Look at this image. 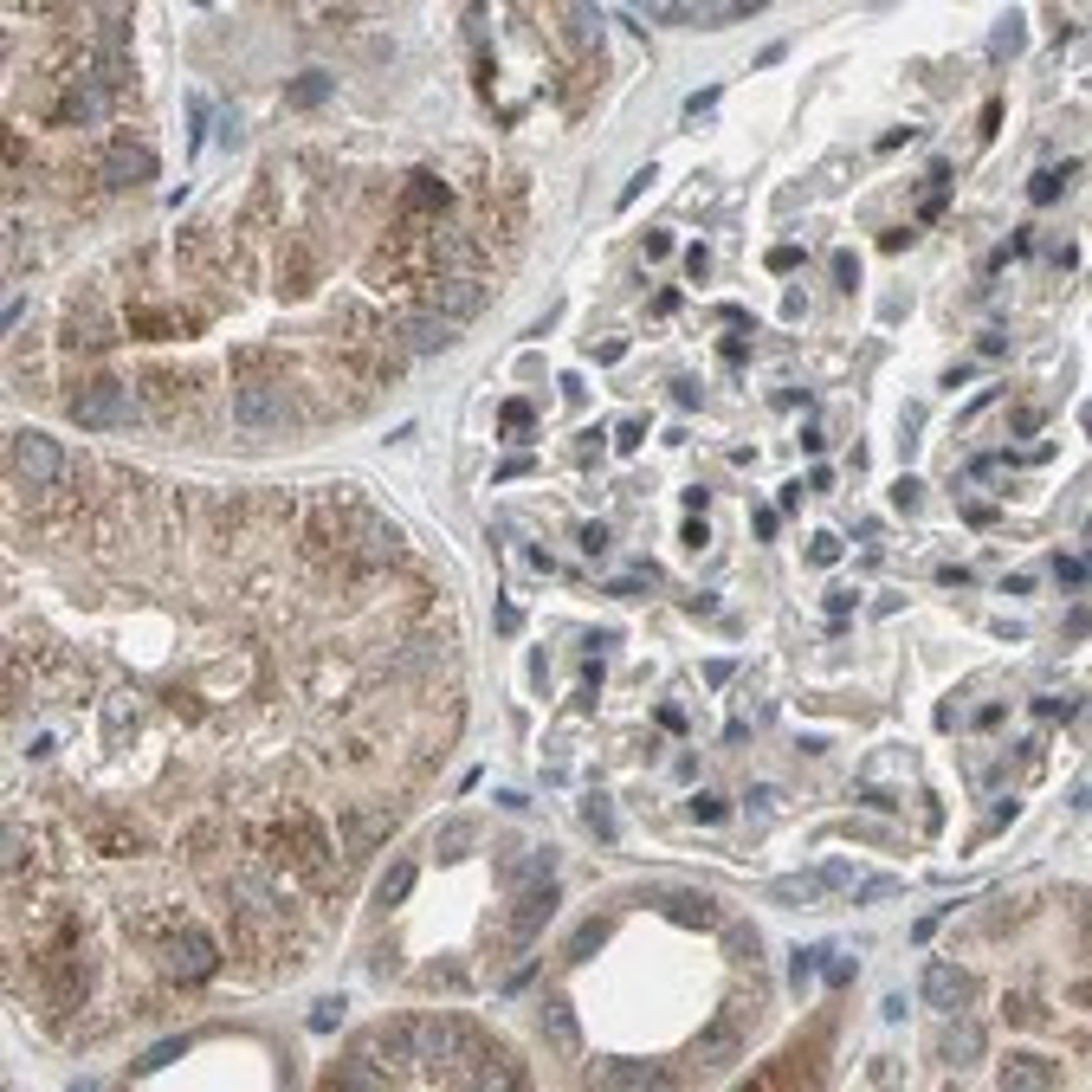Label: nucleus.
Returning a JSON list of instances; mask_svg holds the SVG:
<instances>
[{"mask_svg":"<svg viewBox=\"0 0 1092 1092\" xmlns=\"http://www.w3.org/2000/svg\"><path fill=\"white\" fill-rule=\"evenodd\" d=\"M466 1047H472V1028L459 1015H421L414 1028H407V1054H414L421 1067H459Z\"/></svg>","mask_w":1092,"mask_h":1092,"instance_id":"nucleus-1","label":"nucleus"},{"mask_svg":"<svg viewBox=\"0 0 1092 1092\" xmlns=\"http://www.w3.org/2000/svg\"><path fill=\"white\" fill-rule=\"evenodd\" d=\"M71 421L78 427H129L136 421V395H123L117 381H97V388H85L71 401Z\"/></svg>","mask_w":1092,"mask_h":1092,"instance_id":"nucleus-2","label":"nucleus"},{"mask_svg":"<svg viewBox=\"0 0 1092 1092\" xmlns=\"http://www.w3.org/2000/svg\"><path fill=\"white\" fill-rule=\"evenodd\" d=\"M343 517H349V537H356L363 563H395V556L407 550L401 530L388 524V517H375V511H363V504H343Z\"/></svg>","mask_w":1092,"mask_h":1092,"instance_id":"nucleus-3","label":"nucleus"},{"mask_svg":"<svg viewBox=\"0 0 1092 1092\" xmlns=\"http://www.w3.org/2000/svg\"><path fill=\"white\" fill-rule=\"evenodd\" d=\"M233 421L246 433H279V427H291V401L279 388H239L233 395Z\"/></svg>","mask_w":1092,"mask_h":1092,"instance_id":"nucleus-4","label":"nucleus"},{"mask_svg":"<svg viewBox=\"0 0 1092 1092\" xmlns=\"http://www.w3.org/2000/svg\"><path fill=\"white\" fill-rule=\"evenodd\" d=\"M136 181H155V149H143L136 136H117L104 149V188H136Z\"/></svg>","mask_w":1092,"mask_h":1092,"instance_id":"nucleus-5","label":"nucleus"},{"mask_svg":"<svg viewBox=\"0 0 1092 1092\" xmlns=\"http://www.w3.org/2000/svg\"><path fill=\"white\" fill-rule=\"evenodd\" d=\"M13 472L26 479V485H52L59 479V440L52 433H13Z\"/></svg>","mask_w":1092,"mask_h":1092,"instance_id":"nucleus-6","label":"nucleus"},{"mask_svg":"<svg viewBox=\"0 0 1092 1092\" xmlns=\"http://www.w3.org/2000/svg\"><path fill=\"white\" fill-rule=\"evenodd\" d=\"M918 996L938 1008V1015H957V1008L970 1002V976L963 963H924V982H918Z\"/></svg>","mask_w":1092,"mask_h":1092,"instance_id":"nucleus-7","label":"nucleus"},{"mask_svg":"<svg viewBox=\"0 0 1092 1092\" xmlns=\"http://www.w3.org/2000/svg\"><path fill=\"white\" fill-rule=\"evenodd\" d=\"M213 970H221V950H213L201 931H181L175 944H169V976H181V982H207Z\"/></svg>","mask_w":1092,"mask_h":1092,"instance_id":"nucleus-8","label":"nucleus"},{"mask_svg":"<svg viewBox=\"0 0 1092 1092\" xmlns=\"http://www.w3.org/2000/svg\"><path fill=\"white\" fill-rule=\"evenodd\" d=\"M737 1060H744V1041H737V1028H730V1021L704 1028L698 1041H692V1067H698V1073H730Z\"/></svg>","mask_w":1092,"mask_h":1092,"instance_id":"nucleus-9","label":"nucleus"},{"mask_svg":"<svg viewBox=\"0 0 1092 1092\" xmlns=\"http://www.w3.org/2000/svg\"><path fill=\"white\" fill-rule=\"evenodd\" d=\"M588 1086H614V1092H660L672 1086L660 1067H640V1060H602V1067L588 1073Z\"/></svg>","mask_w":1092,"mask_h":1092,"instance_id":"nucleus-10","label":"nucleus"},{"mask_svg":"<svg viewBox=\"0 0 1092 1092\" xmlns=\"http://www.w3.org/2000/svg\"><path fill=\"white\" fill-rule=\"evenodd\" d=\"M401 337L421 349V356H440V349H453L459 343V323L453 317H440V311H421V317H407L401 323Z\"/></svg>","mask_w":1092,"mask_h":1092,"instance_id":"nucleus-11","label":"nucleus"},{"mask_svg":"<svg viewBox=\"0 0 1092 1092\" xmlns=\"http://www.w3.org/2000/svg\"><path fill=\"white\" fill-rule=\"evenodd\" d=\"M433 311L453 317V323H472V317L485 311V285H472V279H446L440 291H433Z\"/></svg>","mask_w":1092,"mask_h":1092,"instance_id":"nucleus-12","label":"nucleus"},{"mask_svg":"<svg viewBox=\"0 0 1092 1092\" xmlns=\"http://www.w3.org/2000/svg\"><path fill=\"white\" fill-rule=\"evenodd\" d=\"M996 1079H1002L1008 1092H1047V1086H1060V1073L1047 1067V1060H1034V1054H1008Z\"/></svg>","mask_w":1092,"mask_h":1092,"instance_id":"nucleus-13","label":"nucleus"},{"mask_svg":"<svg viewBox=\"0 0 1092 1092\" xmlns=\"http://www.w3.org/2000/svg\"><path fill=\"white\" fill-rule=\"evenodd\" d=\"M550 912H556V879L524 892V905H517V918H511V938H517V944H530L543 924H550Z\"/></svg>","mask_w":1092,"mask_h":1092,"instance_id":"nucleus-14","label":"nucleus"},{"mask_svg":"<svg viewBox=\"0 0 1092 1092\" xmlns=\"http://www.w3.org/2000/svg\"><path fill=\"white\" fill-rule=\"evenodd\" d=\"M653 898H660L679 924H692V931H712L718 924V898H704V892H653Z\"/></svg>","mask_w":1092,"mask_h":1092,"instance_id":"nucleus-15","label":"nucleus"},{"mask_svg":"<svg viewBox=\"0 0 1092 1092\" xmlns=\"http://www.w3.org/2000/svg\"><path fill=\"white\" fill-rule=\"evenodd\" d=\"M828 886H821V872H788V879H770L763 886V898L770 905H808V898H821Z\"/></svg>","mask_w":1092,"mask_h":1092,"instance_id":"nucleus-16","label":"nucleus"},{"mask_svg":"<svg viewBox=\"0 0 1092 1092\" xmlns=\"http://www.w3.org/2000/svg\"><path fill=\"white\" fill-rule=\"evenodd\" d=\"M944 1060H950V1067H976V1060H982V1028L976 1021H950L944 1028Z\"/></svg>","mask_w":1092,"mask_h":1092,"instance_id":"nucleus-17","label":"nucleus"},{"mask_svg":"<svg viewBox=\"0 0 1092 1092\" xmlns=\"http://www.w3.org/2000/svg\"><path fill=\"white\" fill-rule=\"evenodd\" d=\"M550 879H556V854H550V847H530V854L511 860V886L530 892V886H550Z\"/></svg>","mask_w":1092,"mask_h":1092,"instance_id":"nucleus-18","label":"nucleus"},{"mask_svg":"<svg viewBox=\"0 0 1092 1092\" xmlns=\"http://www.w3.org/2000/svg\"><path fill=\"white\" fill-rule=\"evenodd\" d=\"M543 1034H550V1041H556L563 1054H576V1047H582V1028H576V1008H569V1002H550V1008H543Z\"/></svg>","mask_w":1092,"mask_h":1092,"instance_id":"nucleus-19","label":"nucleus"},{"mask_svg":"<svg viewBox=\"0 0 1092 1092\" xmlns=\"http://www.w3.org/2000/svg\"><path fill=\"white\" fill-rule=\"evenodd\" d=\"M608 931H614V918H588V924H576V938L563 944V957H569V963H588L595 950L608 944Z\"/></svg>","mask_w":1092,"mask_h":1092,"instance_id":"nucleus-20","label":"nucleus"},{"mask_svg":"<svg viewBox=\"0 0 1092 1092\" xmlns=\"http://www.w3.org/2000/svg\"><path fill=\"white\" fill-rule=\"evenodd\" d=\"M407 892H414V860H395L388 872H381V886H375V905H381V912H395Z\"/></svg>","mask_w":1092,"mask_h":1092,"instance_id":"nucleus-21","label":"nucleus"},{"mask_svg":"<svg viewBox=\"0 0 1092 1092\" xmlns=\"http://www.w3.org/2000/svg\"><path fill=\"white\" fill-rule=\"evenodd\" d=\"M188 1047H195V1041H188V1034H169V1041H155V1047H143V1054H136V1079H149V1073H162V1067H169V1060H181Z\"/></svg>","mask_w":1092,"mask_h":1092,"instance_id":"nucleus-22","label":"nucleus"},{"mask_svg":"<svg viewBox=\"0 0 1092 1092\" xmlns=\"http://www.w3.org/2000/svg\"><path fill=\"white\" fill-rule=\"evenodd\" d=\"M1073 175H1079V162H1067V169H1041V175L1028 181V201H1034V207L1060 201V195H1067V181H1073Z\"/></svg>","mask_w":1092,"mask_h":1092,"instance_id":"nucleus-23","label":"nucleus"},{"mask_svg":"<svg viewBox=\"0 0 1092 1092\" xmlns=\"http://www.w3.org/2000/svg\"><path fill=\"white\" fill-rule=\"evenodd\" d=\"M756 950H763V931H756V924H724V957H730V963H750Z\"/></svg>","mask_w":1092,"mask_h":1092,"instance_id":"nucleus-24","label":"nucleus"},{"mask_svg":"<svg viewBox=\"0 0 1092 1092\" xmlns=\"http://www.w3.org/2000/svg\"><path fill=\"white\" fill-rule=\"evenodd\" d=\"M821 957H828V950H808V944L788 950V989H796V996H808V982H814V970H821Z\"/></svg>","mask_w":1092,"mask_h":1092,"instance_id":"nucleus-25","label":"nucleus"},{"mask_svg":"<svg viewBox=\"0 0 1092 1092\" xmlns=\"http://www.w3.org/2000/svg\"><path fill=\"white\" fill-rule=\"evenodd\" d=\"M1021 33H1028V20H1021V13H1002L996 39H989V59H1015V52H1021Z\"/></svg>","mask_w":1092,"mask_h":1092,"instance_id":"nucleus-26","label":"nucleus"},{"mask_svg":"<svg viewBox=\"0 0 1092 1092\" xmlns=\"http://www.w3.org/2000/svg\"><path fill=\"white\" fill-rule=\"evenodd\" d=\"M433 854H440V860H466L472 854V821H446L440 840H433Z\"/></svg>","mask_w":1092,"mask_h":1092,"instance_id":"nucleus-27","label":"nucleus"},{"mask_svg":"<svg viewBox=\"0 0 1092 1092\" xmlns=\"http://www.w3.org/2000/svg\"><path fill=\"white\" fill-rule=\"evenodd\" d=\"M323 97H330V71H304L291 85V104H323Z\"/></svg>","mask_w":1092,"mask_h":1092,"instance_id":"nucleus-28","label":"nucleus"},{"mask_svg":"<svg viewBox=\"0 0 1092 1092\" xmlns=\"http://www.w3.org/2000/svg\"><path fill=\"white\" fill-rule=\"evenodd\" d=\"M808 563H814V569H834V563H840V537H834V530H814V537H808Z\"/></svg>","mask_w":1092,"mask_h":1092,"instance_id":"nucleus-29","label":"nucleus"},{"mask_svg":"<svg viewBox=\"0 0 1092 1092\" xmlns=\"http://www.w3.org/2000/svg\"><path fill=\"white\" fill-rule=\"evenodd\" d=\"M724 814H730V808H724V796H712V788H704V796H692V821H704V828H718V821H724Z\"/></svg>","mask_w":1092,"mask_h":1092,"instance_id":"nucleus-30","label":"nucleus"},{"mask_svg":"<svg viewBox=\"0 0 1092 1092\" xmlns=\"http://www.w3.org/2000/svg\"><path fill=\"white\" fill-rule=\"evenodd\" d=\"M498 421H504V433H530L537 407H530V401H504V407H498Z\"/></svg>","mask_w":1092,"mask_h":1092,"instance_id":"nucleus-31","label":"nucleus"},{"mask_svg":"<svg viewBox=\"0 0 1092 1092\" xmlns=\"http://www.w3.org/2000/svg\"><path fill=\"white\" fill-rule=\"evenodd\" d=\"M582 814H588V828L602 834V840H614V808H608L602 796H588V802H582Z\"/></svg>","mask_w":1092,"mask_h":1092,"instance_id":"nucleus-32","label":"nucleus"},{"mask_svg":"<svg viewBox=\"0 0 1092 1092\" xmlns=\"http://www.w3.org/2000/svg\"><path fill=\"white\" fill-rule=\"evenodd\" d=\"M892 892H898V879H854V905H879Z\"/></svg>","mask_w":1092,"mask_h":1092,"instance_id":"nucleus-33","label":"nucleus"},{"mask_svg":"<svg viewBox=\"0 0 1092 1092\" xmlns=\"http://www.w3.org/2000/svg\"><path fill=\"white\" fill-rule=\"evenodd\" d=\"M698 20L704 26H737V20H756V7L744 0V7H698Z\"/></svg>","mask_w":1092,"mask_h":1092,"instance_id":"nucleus-34","label":"nucleus"},{"mask_svg":"<svg viewBox=\"0 0 1092 1092\" xmlns=\"http://www.w3.org/2000/svg\"><path fill=\"white\" fill-rule=\"evenodd\" d=\"M640 440H646V421H640V414H627V421L614 427V453H634Z\"/></svg>","mask_w":1092,"mask_h":1092,"instance_id":"nucleus-35","label":"nucleus"},{"mask_svg":"<svg viewBox=\"0 0 1092 1092\" xmlns=\"http://www.w3.org/2000/svg\"><path fill=\"white\" fill-rule=\"evenodd\" d=\"M1054 576L1067 582V588H1086V556H1067V550H1060V556H1054Z\"/></svg>","mask_w":1092,"mask_h":1092,"instance_id":"nucleus-36","label":"nucleus"},{"mask_svg":"<svg viewBox=\"0 0 1092 1092\" xmlns=\"http://www.w3.org/2000/svg\"><path fill=\"white\" fill-rule=\"evenodd\" d=\"M524 472H537V459H530V453H511V459H498V472H491V479L511 485V479H524Z\"/></svg>","mask_w":1092,"mask_h":1092,"instance_id":"nucleus-37","label":"nucleus"},{"mask_svg":"<svg viewBox=\"0 0 1092 1092\" xmlns=\"http://www.w3.org/2000/svg\"><path fill=\"white\" fill-rule=\"evenodd\" d=\"M582 550H588V556H608V550H614V530H608V524H582Z\"/></svg>","mask_w":1092,"mask_h":1092,"instance_id":"nucleus-38","label":"nucleus"},{"mask_svg":"<svg viewBox=\"0 0 1092 1092\" xmlns=\"http://www.w3.org/2000/svg\"><path fill=\"white\" fill-rule=\"evenodd\" d=\"M414 201H421V207H446V188H440V181H433V175L421 169V175H414Z\"/></svg>","mask_w":1092,"mask_h":1092,"instance_id":"nucleus-39","label":"nucleus"},{"mask_svg":"<svg viewBox=\"0 0 1092 1092\" xmlns=\"http://www.w3.org/2000/svg\"><path fill=\"white\" fill-rule=\"evenodd\" d=\"M201 129H207V97H188V149H201Z\"/></svg>","mask_w":1092,"mask_h":1092,"instance_id":"nucleus-40","label":"nucleus"},{"mask_svg":"<svg viewBox=\"0 0 1092 1092\" xmlns=\"http://www.w3.org/2000/svg\"><path fill=\"white\" fill-rule=\"evenodd\" d=\"M834 285H840V291L860 285V259H854V253H834Z\"/></svg>","mask_w":1092,"mask_h":1092,"instance_id":"nucleus-41","label":"nucleus"},{"mask_svg":"<svg viewBox=\"0 0 1092 1092\" xmlns=\"http://www.w3.org/2000/svg\"><path fill=\"white\" fill-rule=\"evenodd\" d=\"M892 504H898V511H918V504H924V485H918V479H898V485H892Z\"/></svg>","mask_w":1092,"mask_h":1092,"instance_id":"nucleus-42","label":"nucleus"},{"mask_svg":"<svg viewBox=\"0 0 1092 1092\" xmlns=\"http://www.w3.org/2000/svg\"><path fill=\"white\" fill-rule=\"evenodd\" d=\"M814 872H821V886H828V892L854 886V866H847V860H828V866H814Z\"/></svg>","mask_w":1092,"mask_h":1092,"instance_id":"nucleus-43","label":"nucleus"},{"mask_svg":"<svg viewBox=\"0 0 1092 1092\" xmlns=\"http://www.w3.org/2000/svg\"><path fill=\"white\" fill-rule=\"evenodd\" d=\"M1028 253H1034V233H1028V227H1015V239H1008L1002 253H996V265H1008V259H1028Z\"/></svg>","mask_w":1092,"mask_h":1092,"instance_id":"nucleus-44","label":"nucleus"},{"mask_svg":"<svg viewBox=\"0 0 1092 1092\" xmlns=\"http://www.w3.org/2000/svg\"><path fill=\"white\" fill-rule=\"evenodd\" d=\"M653 26H698V7H653Z\"/></svg>","mask_w":1092,"mask_h":1092,"instance_id":"nucleus-45","label":"nucleus"},{"mask_svg":"<svg viewBox=\"0 0 1092 1092\" xmlns=\"http://www.w3.org/2000/svg\"><path fill=\"white\" fill-rule=\"evenodd\" d=\"M104 111V91H78L71 104H65V117H97Z\"/></svg>","mask_w":1092,"mask_h":1092,"instance_id":"nucleus-46","label":"nucleus"},{"mask_svg":"<svg viewBox=\"0 0 1092 1092\" xmlns=\"http://www.w3.org/2000/svg\"><path fill=\"white\" fill-rule=\"evenodd\" d=\"M854 608H860V595H854V588H828V614H834V621H847Z\"/></svg>","mask_w":1092,"mask_h":1092,"instance_id":"nucleus-47","label":"nucleus"},{"mask_svg":"<svg viewBox=\"0 0 1092 1092\" xmlns=\"http://www.w3.org/2000/svg\"><path fill=\"white\" fill-rule=\"evenodd\" d=\"M337 1021H343V1002H317V1008H311V1028H317V1034H330Z\"/></svg>","mask_w":1092,"mask_h":1092,"instance_id":"nucleus-48","label":"nucleus"},{"mask_svg":"<svg viewBox=\"0 0 1092 1092\" xmlns=\"http://www.w3.org/2000/svg\"><path fill=\"white\" fill-rule=\"evenodd\" d=\"M491 627H498V634H517V627H524V614H517L511 602H498V608H491Z\"/></svg>","mask_w":1092,"mask_h":1092,"instance_id":"nucleus-49","label":"nucleus"},{"mask_svg":"<svg viewBox=\"0 0 1092 1092\" xmlns=\"http://www.w3.org/2000/svg\"><path fill=\"white\" fill-rule=\"evenodd\" d=\"M672 401H679V407H698L704 395H698V381H692V375H679V381H672Z\"/></svg>","mask_w":1092,"mask_h":1092,"instance_id":"nucleus-50","label":"nucleus"},{"mask_svg":"<svg viewBox=\"0 0 1092 1092\" xmlns=\"http://www.w3.org/2000/svg\"><path fill=\"white\" fill-rule=\"evenodd\" d=\"M646 188H653V169H640L634 181H627V188H621V207H634V201L646 195Z\"/></svg>","mask_w":1092,"mask_h":1092,"instance_id":"nucleus-51","label":"nucleus"},{"mask_svg":"<svg viewBox=\"0 0 1092 1092\" xmlns=\"http://www.w3.org/2000/svg\"><path fill=\"white\" fill-rule=\"evenodd\" d=\"M802 265V246H776L770 253V271H796Z\"/></svg>","mask_w":1092,"mask_h":1092,"instance_id":"nucleus-52","label":"nucleus"},{"mask_svg":"<svg viewBox=\"0 0 1092 1092\" xmlns=\"http://www.w3.org/2000/svg\"><path fill=\"white\" fill-rule=\"evenodd\" d=\"M621 349H627L621 337H602V343H588V356H595V363H621Z\"/></svg>","mask_w":1092,"mask_h":1092,"instance_id":"nucleus-53","label":"nucleus"},{"mask_svg":"<svg viewBox=\"0 0 1092 1092\" xmlns=\"http://www.w3.org/2000/svg\"><path fill=\"white\" fill-rule=\"evenodd\" d=\"M712 104H718V85H704L698 97H686V117H704V111H712Z\"/></svg>","mask_w":1092,"mask_h":1092,"instance_id":"nucleus-54","label":"nucleus"},{"mask_svg":"<svg viewBox=\"0 0 1092 1092\" xmlns=\"http://www.w3.org/2000/svg\"><path fill=\"white\" fill-rule=\"evenodd\" d=\"M828 963V982H854V957H821Z\"/></svg>","mask_w":1092,"mask_h":1092,"instance_id":"nucleus-55","label":"nucleus"},{"mask_svg":"<svg viewBox=\"0 0 1092 1092\" xmlns=\"http://www.w3.org/2000/svg\"><path fill=\"white\" fill-rule=\"evenodd\" d=\"M750 524H756V537H776V530H782V511H756Z\"/></svg>","mask_w":1092,"mask_h":1092,"instance_id":"nucleus-56","label":"nucleus"},{"mask_svg":"<svg viewBox=\"0 0 1092 1092\" xmlns=\"http://www.w3.org/2000/svg\"><path fill=\"white\" fill-rule=\"evenodd\" d=\"M938 924H944V912H924V918L912 924V944H924V938H931V931H938Z\"/></svg>","mask_w":1092,"mask_h":1092,"instance_id":"nucleus-57","label":"nucleus"},{"mask_svg":"<svg viewBox=\"0 0 1092 1092\" xmlns=\"http://www.w3.org/2000/svg\"><path fill=\"white\" fill-rule=\"evenodd\" d=\"M686 271H692V279H704V271H712V253H704V246H692V253H686Z\"/></svg>","mask_w":1092,"mask_h":1092,"instance_id":"nucleus-58","label":"nucleus"},{"mask_svg":"<svg viewBox=\"0 0 1092 1092\" xmlns=\"http://www.w3.org/2000/svg\"><path fill=\"white\" fill-rule=\"evenodd\" d=\"M724 356H730V363H744V356H750V337H744V330L724 337Z\"/></svg>","mask_w":1092,"mask_h":1092,"instance_id":"nucleus-59","label":"nucleus"},{"mask_svg":"<svg viewBox=\"0 0 1092 1092\" xmlns=\"http://www.w3.org/2000/svg\"><path fill=\"white\" fill-rule=\"evenodd\" d=\"M672 253V233H646V259H666Z\"/></svg>","mask_w":1092,"mask_h":1092,"instance_id":"nucleus-60","label":"nucleus"},{"mask_svg":"<svg viewBox=\"0 0 1092 1092\" xmlns=\"http://www.w3.org/2000/svg\"><path fill=\"white\" fill-rule=\"evenodd\" d=\"M776 808V788H750V814H770Z\"/></svg>","mask_w":1092,"mask_h":1092,"instance_id":"nucleus-61","label":"nucleus"},{"mask_svg":"<svg viewBox=\"0 0 1092 1092\" xmlns=\"http://www.w3.org/2000/svg\"><path fill=\"white\" fill-rule=\"evenodd\" d=\"M730 672H737L730 660H712V666H704V686H724V679H730Z\"/></svg>","mask_w":1092,"mask_h":1092,"instance_id":"nucleus-62","label":"nucleus"},{"mask_svg":"<svg viewBox=\"0 0 1092 1092\" xmlns=\"http://www.w3.org/2000/svg\"><path fill=\"white\" fill-rule=\"evenodd\" d=\"M679 537H686V550H704V543H712V537H704V524H698V517H692V524L679 530Z\"/></svg>","mask_w":1092,"mask_h":1092,"instance_id":"nucleus-63","label":"nucleus"}]
</instances>
